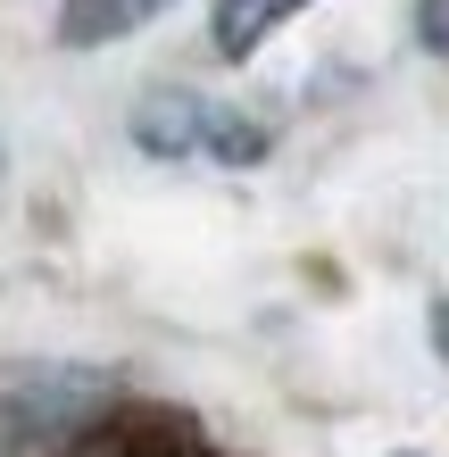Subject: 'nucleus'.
<instances>
[{
	"label": "nucleus",
	"instance_id": "1",
	"mask_svg": "<svg viewBox=\"0 0 449 457\" xmlns=\"http://www.w3.org/2000/svg\"><path fill=\"white\" fill-rule=\"evenodd\" d=\"M134 142L150 158H217V167H258L267 158V125L217 109L200 92H150L134 109Z\"/></svg>",
	"mask_w": 449,
	"mask_h": 457
},
{
	"label": "nucleus",
	"instance_id": "2",
	"mask_svg": "<svg viewBox=\"0 0 449 457\" xmlns=\"http://www.w3.org/2000/svg\"><path fill=\"white\" fill-rule=\"evenodd\" d=\"M92 374H25L0 383V457H42L59 433H75L92 408Z\"/></svg>",
	"mask_w": 449,
	"mask_h": 457
},
{
	"label": "nucleus",
	"instance_id": "3",
	"mask_svg": "<svg viewBox=\"0 0 449 457\" xmlns=\"http://www.w3.org/2000/svg\"><path fill=\"white\" fill-rule=\"evenodd\" d=\"M67 457H217L183 416H158V408H134V416H100L84 424V441Z\"/></svg>",
	"mask_w": 449,
	"mask_h": 457
},
{
	"label": "nucleus",
	"instance_id": "4",
	"mask_svg": "<svg viewBox=\"0 0 449 457\" xmlns=\"http://www.w3.org/2000/svg\"><path fill=\"white\" fill-rule=\"evenodd\" d=\"M175 0H67L59 9V42L67 50H100V42H125L142 34L150 17H167Z\"/></svg>",
	"mask_w": 449,
	"mask_h": 457
},
{
	"label": "nucleus",
	"instance_id": "5",
	"mask_svg": "<svg viewBox=\"0 0 449 457\" xmlns=\"http://www.w3.org/2000/svg\"><path fill=\"white\" fill-rule=\"evenodd\" d=\"M300 9H308V0H217V17H208L217 59H250V50H267Z\"/></svg>",
	"mask_w": 449,
	"mask_h": 457
},
{
	"label": "nucleus",
	"instance_id": "6",
	"mask_svg": "<svg viewBox=\"0 0 449 457\" xmlns=\"http://www.w3.org/2000/svg\"><path fill=\"white\" fill-rule=\"evenodd\" d=\"M416 34H425V50H441V59H449V0H425V17H416Z\"/></svg>",
	"mask_w": 449,
	"mask_h": 457
},
{
	"label": "nucleus",
	"instance_id": "7",
	"mask_svg": "<svg viewBox=\"0 0 449 457\" xmlns=\"http://www.w3.org/2000/svg\"><path fill=\"white\" fill-rule=\"evenodd\" d=\"M433 341H441V358H449V300L433 308Z\"/></svg>",
	"mask_w": 449,
	"mask_h": 457
}]
</instances>
